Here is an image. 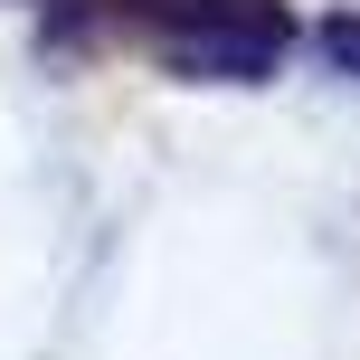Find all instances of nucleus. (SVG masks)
Segmentation results:
<instances>
[{"mask_svg": "<svg viewBox=\"0 0 360 360\" xmlns=\"http://www.w3.org/2000/svg\"><path fill=\"white\" fill-rule=\"evenodd\" d=\"M313 48H323L342 76H360V10H332V19H313Z\"/></svg>", "mask_w": 360, "mask_h": 360, "instance_id": "2", "label": "nucleus"}, {"mask_svg": "<svg viewBox=\"0 0 360 360\" xmlns=\"http://www.w3.org/2000/svg\"><path fill=\"white\" fill-rule=\"evenodd\" d=\"M294 48L285 10L275 0H247V10H218V19H190V29H162V57L180 76H209V86H256L275 76Z\"/></svg>", "mask_w": 360, "mask_h": 360, "instance_id": "1", "label": "nucleus"}]
</instances>
